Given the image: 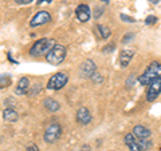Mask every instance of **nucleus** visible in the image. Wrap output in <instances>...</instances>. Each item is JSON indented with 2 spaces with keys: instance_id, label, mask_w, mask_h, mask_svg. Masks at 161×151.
<instances>
[{
  "instance_id": "obj_1",
  "label": "nucleus",
  "mask_w": 161,
  "mask_h": 151,
  "mask_svg": "<svg viewBox=\"0 0 161 151\" xmlns=\"http://www.w3.org/2000/svg\"><path fill=\"white\" fill-rule=\"evenodd\" d=\"M157 78H161V63L160 62H152L148 66V68L144 71V74L140 76L138 82L142 86H149Z\"/></svg>"
},
{
  "instance_id": "obj_2",
  "label": "nucleus",
  "mask_w": 161,
  "mask_h": 151,
  "mask_svg": "<svg viewBox=\"0 0 161 151\" xmlns=\"http://www.w3.org/2000/svg\"><path fill=\"white\" fill-rule=\"evenodd\" d=\"M66 58V47L62 46V44L57 43L55 46L50 49V51L46 54V60L53 64V66H58Z\"/></svg>"
},
{
  "instance_id": "obj_3",
  "label": "nucleus",
  "mask_w": 161,
  "mask_h": 151,
  "mask_svg": "<svg viewBox=\"0 0 161 151\" xmlns=\"http://www.w3.org/2000/svg\"><path fill=\"white\" fill-rule=\"evenodd\" d=\"M55 40L53 39H39L38 42L32 44V47L30 48V54L32 56H40V55H46L50 49L55 46Z\"/></svg>"
},
{
  "instance_id": "obj_4",
  "label": "nucleus",
  "mask_w": 161,
  "mask_h": 151,
  "mask_svg": "<svg viewBox=\"0 0 161 151\" xmlns=\"http://www.w3.org/2000/svg\"><path fill=\"white\" fill-rule=\"evenodd\" d=\"M62 135V127L58 123H51L47 126L46 131H44V142L46 143H55Z\"/></svg>"
},
{
  "instance_id": "obj_5",
  "label": "nucleus",
  "mask_w": 161,
  "mask_h": 151,
  "mask_svg": "<svg viewBox=\"0 0 161 151\" xmlns=\"http://www.w3.org/2000/svg\"><path fill=\"white\" fill-rule=\"evenodd\" d=\"M67 80H69L67 74L58 72V74H55V75H53V76L50 78L48 83H47V88L48 90H53V91H58V90L63 88L64 86H66Z\"/></svg>"
},
{
  "instance_id": "obj_6",
  "label": "nucleus",
  "mask_w": 161,
  "mask_h": 151,
  "mask_svg": "<svg viewBox=\"0 0 161 151\" xmlns=\"http://www.w3.org/2000/svg\"><path fill=\"white\" fill-rule=\"evenodd\" d=\"M160 94H161V78H157L149 84V88L147 91V100L148 102H154Z\"/></svg>"
},
{
  "instance_id": "obj_7",
  "label": "nucleus",
  "mask_w": 161,
  "mask_h": 151,
  "mask_svg": "<svg viewBox=\"0 0 161 151\" xmlns=\"http://www.w3.org/2000/svg\"><path fill=\"white\" fill-rule=\"evenodd\" d=\"M50 22H51V15H50L47 11H39L31 19L30 26H31V27H39V26H43V24L50 23Z\"/></svg>"
},
{
  "instance_id": "obj_8",
  "label": "nucleus",
  "mask_w": 161,
  "mask_h": 151,
  "mask_svg": "<svg viewBox=\"0 0 161 151\" xmlns=\"http://www.w3.org/2000/svg\"><path fill=\"white\" fill-rule=\"evenodd\" d=\"M95 70H97V67H95V64L93 60H85V62L80 64L79 67V74L82 75L83 78H92V75L95 72Z\"/></svg>"
},
{
  "instance_id": "obj_9",
  "label": "nucleus",
  "mask_w": 161,
  "mask_h": 151,
  "mask_svg": "<svg viewBox=\"0 0 161 151\" xmlns=\"http://www.w3.org/2000/svg\"><path fill=\"white\" fill-rule=\"evenodd\" d=\"M75 15H77V19L80 23H86L90 20L92 12H90L89 6H86V4H80V6H78L77 9H75Z\"/></svg>"
},
{
  "instance_id": "obj_10",
  "label": "nucleus",
  "mask_w": 161,
  "mask_h": 151,
  "mask_svg": "<svg viewBox=\"0 0 161 151\" xmlns=\"http://www.w3.org/2000/svg\"><path fill=\"white\" fill-rule=\"evenodd\" d=\"M125 144L129 147L130 151H144L142 148H141L140 146V142H138V138L134 137V134H126L125 135Z\"/></svg>"
},
{
  "instance_id": "obj_11",
  "label": "nucleus",
  "mask_w": 161,
  "mask_h": 151,
  "mask_svg": "<svg viewBox=\"0 0 161 151\" xmlns=\"http://www.w3.org/2000/svg\"><path fill=\"white\" fill-rule=\"evenodd\" d=\"M77 122L79 124H83V126H86V124H89L90 122H92V114L89 112V110L86 107L78 108V111H77Z\"/></svg>"
},
{
  "instance_id": "obj_12",
  "label": "nucleus",
  "mask_w": 161,
  "mask_h": 151,
  "mask_svg": "<svg viewBox=\"0 0 161 151\" xmlns=\"http://www.w3.org/2000/svg\"><path fill=\"white\" fill-rule=\"evenodd\" d=\"M133 56H134V51H132V49H124V51L119 54V66L122 68L128 67L130 60L133 59Z\"/></svg>"
},
{
  "instance_id": "obj_13",
  "label": "nucleus",
  "mask_w": 161,
  "mask_h": 151,
  "mask_svg": "<svg viewBox=\"0 0 161 151\" xmlns=\"http://www.w3.org/2000/svg\"><path fill=\"white\" fill-rule=\"evenodd\" d=\"M133 134L136 138L138 139H147L150 137V130L145 126H141V124H137L133 127Z\"/></svg>"
},
{
  "instance_id": "obj_14",
  "label": "nucleus",
  "mask_w": 161,
  "mask_h": 151,
  "mask_svg": "<svg viewBox=\"0 0 161 151\" xmlns=\"http://www.w3.org/2000/svg\"><path fill=\"white\" fill-rule=\"evenodd\" d=\"M28 90H30L28 78H22L18 82V86H16V88H15V94L16 95H24V94L28 92Z\"/></svg>"
},
{
  "instance_id": "obj_15",
  "label": "nucleus",
  "mask_w": 161,
  "mask_h": 151,
  "mask_svg": "<svg viewBox=\"0 0 161 151\" xmlns=\"http://www.w3.org/2000/svg\"><path fill=\"white\" fill-rule=\"evenodd\" d=\"M43 106L46 107V110H47V111H50V112H57L58 110L60 108V104L55 99H53V98H46V99H44L43 100Z\"/></svg>"
},
{
  "instance_id": "obj_16",
  "label": "nucleus",
  "mask_w": 161,
  "mask_h": 151,
  "mask_svg": "<svg viewBox=\"0 0 161 151\" xmlns=\"http://www.w3.org/2000/svg\"><path fill=\"white\" fill-rule=\"evenodd\" d=\"M18 118H19V114L15 111L14 108H6L3 111V119L6 120V122H16L18 120Z\"/></svg>"
},
{
  "instance_id": "obj_17",
  "label": "nucleus",
  "mask_w": 161,
  "mask_h": 151,
  "mask_svg": "<svg viewBox=\"0 0 161 151\" xmlns=\"http://www.w3.org/2000/svg\"><path fill=\"white\" fill-rule=\"evenodd\" d=\"M11 86V76L9 75H0V90L7 88Z\"/></svg>"
},
{
  "instance_id": "obj_18",
  "label": "nucleus",
  "mask_w": 161,
  "mask_h": 151,
  "mask_svg": "<svg viewBox=\"0 0 161 151\" xmlns=\"http://www.w3.org/2000/svg\"><path fill=\"white\" fill-rule=\"evenodd\" d=\"M97 28H98L99 35H101V38H102V39H108L110 36V28L109 27L102 26V24H98Z\"/></svg>"
},
{
  "instance_id": "obj_19",
  "label": "nucleus",
  "mask_w": 161,
  "mask_h": 151,
  "mask_svg": "<svg viewBox=\"0 0 161 151\" xmlns=\"http://www.w3.org/2000/svg\"><path fill=\"white\" fill-rule=\"evenodd\" d=\"M40 90H42V84H40V83H35V84L32 86V88L28 91V94L31 95V96H35V95H36V92H38V94L40 92Z\"/></svg>"
},
{
  "instance_id": "obj_20",
  "label": "nucleus",
  "mask_w": 161,
  "mask_h": 151,
  "mask_svg": "<svg viewBox=\"0 0 161 151\" xmlns=\"http://www.w3.org/2000/svg\"><path fill=\"white\" fill-rule=\"evenodd\" d=\"M90 79H92V82L95 83V84H98V83H102V82H103V76H102V75H99L98 72H94Z\"/></svg>"
},
{
  "instance_id": "obj_21",
  "label": "nucleus",
  "mask_w": 161,
  "mask_h": 151,
  "mask_svg": "<svg viewBox=\"0 0 161 151\" xmlns=\"http://www.w3.org/2000/svg\"><path fill=\"white\" fill-rule=\"evenodd\" d=\"M114 49H115V44H114V43H110V44H108V46H105V47L102 48V52H103V54H109V52L114 51Z\"/></svg>"
},
{
  "instance_id": "obj_22",
  "label": "nucleus",
  "mask_w": 161,
  "mask_h": 151,
  "mask_svg": "<svg viewBox=\"0 0 161 151\" xmlns=\"http://www.w3.org/2000/svg\"><path fill=\"white\" fill-rule=\"evenodd\" d=\"M119 18H121V20H124V22H126V23H134L136 22V19L128 16V15H124V13H121Z\"/></svg>"
},
{
  "instance_id": "obj_23",
  "label": "nucleus",
  "mask_w": 161,
  "mask_h": 151,
  "mask_svg": "<svg viewBox=\"0 0 161 151\" xmlns=\"http://www.w3.org/2000/svg\"><path fill=\"white\" fill-rule=\"evenodd\" d=\"M145 23L149 24V26H150V24H156V23H157V18L153 16V15H150V16H148L147 19H145Z\"/></svg>"
},
{
  "instance_id": "obj_24",
  "label": "nucleus",
  "mask_w": 161,
  "mask_h": 151,
  "mask_svg": "<svg viewBox=\"0 0 161 151\" xmlns=\"http://www.w3.org/2000/svg\"><path fill=\"white\" fill-rule=\"evenodd\" d=\"M103 13V9H101V8H95L94 9V12H93V15H94V18L95 19H99V16H101V15H102Z\"/></svg>"
},
{
  "instance_id": "obj_25",
  "label": "nucleus",
  "mask_w": 161,
  "mask_h": 151,
  "mask_svg": "<svg viewBox=\"0 0 161 151\" xmlns=\"http://www.w3.org/2000/svg\"><path fill=\"white\" fill-rule=\"evenodd\" d=\"M133 83H136V76L134 75H130V78L128 79V82H126V86L128 87H132Z\"/></svg>"
},
{
  "instance_id": "obj_26",
  "label": "nucleus",
  "mask_w": 161,
  "mask_h": 151,
  "mask_svg": "<svg viewBox=\"0 0 161 151\" xmlns=\"http://www.w3.org/2000/svg\"><path fill=\"white\" fill-rule=\"evenodd\" d=\"M26 151H39V148H38L36 144H30L28 147L26 148Z\"/></svg>"
},
{
  "instance_id": "obj_27",
  "label": "nucleus",
  "mask_w": 161,
  "mask_h": 151,
  "mask_svg": "<svg viewBox=\"0 0 161 151\" xmlns=\"http://www.w3.org/2000/svg\"><path fill=\"white\" fill-rule=\"evenodd\" d=\"M32 0H15V3L16 4H30Z\"/></svg>"
},
{
  "instance_id": "obj_28",
  "label": "nucleus",
  "mask_w": 161,
  "mask_h": 151,
  "mask_svg": "<svg viewBox=\"0 0 161 151\" xmlns=\"http://www.w3.org/2000/svg\"><path fill=\"white\" fill-rule=\"evenodd\" d=\"M132 38H133V35H132V34L126 35V36H124V38H122V43H128V42H129V40L132 39Z\"/></svg>"
},
{
  "instance_id": "obj_29",
  "label": "nucleus",
  "mask_w": 161,
  "mask_h": 151,
  "mask_svg": "<svg viewBox=\"0 0 161 151\" xmlns=\"http://www.w3.org/2000/svg\"><path fill=\"white\" fill-rule=\"evenodd\" d=\"M51 2H53V0H39L38 4L40 6V4H43V3H51Z\"/></svg>"
},
{
  "instance_id": "obj_30",
  "label": "nucleus",
  "mask_w": 161,
  "mask_h": 151,
  "mask_svg": "<svg viewBox=\"0 0 161 151\" xmlns=\"http://www.w3.org/2000/svg\"><path fill=\"white\" fill-rule=\"evenodd\" d=\"M150 2H152V3H154V4H157V3L160 2V0H150Z\"/></svg>"
},
{
  "instance_id": "obj_31",
  "label": "nucleus",
  "mask_w": 161,
  "mask_h": 151,
  "mask_svg": "<svg viewBox=\"0 0 161 151\" xmlns=\"http://www.w3.org/2000/svg\"><path fill=\"white\" fill-rule=\"evenodd\" d=\"M101 2H103V3H109V0H101Z\"/></svg>"
}]
</instances>
